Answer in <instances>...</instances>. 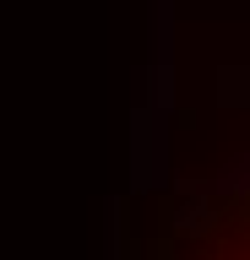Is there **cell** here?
Segmentation results:
<instances>
[{
  "mask_svg": "<svg viewBox=\"0 0 250 260\" xmlns=\"http://www.w3.org/2000/svg\"><path fill=\"white\" fill-rule=\"evenodd\" d=\"M147 260H250V141L158 195Z\"/></svg>",
  "mask_w": 250,
  "mask_h": 260,
  "instance_id": "obj_1",
  "label": "cell"
}]
</instances>
